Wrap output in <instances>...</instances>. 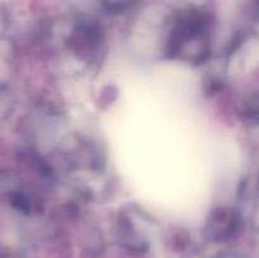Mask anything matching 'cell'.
<instances>
[{
    "instance_id": "cell-1",
    "label": "cell",
    "mask_w": 259,
    "mask_h": 258,
    "mask_svg": "<svg viewBox=\"0 0 259 258\" xmlns=\"http://www.w3.org/2000/svg\"><path fill=\"white\" fill-rule=\"evenodd\" d=\"M12 204L15 209L24 212V214H28L30 211V207H32L29 199L24 194H22V192H17V194L13 195Z\"/></svg>"
}]
</instances>
